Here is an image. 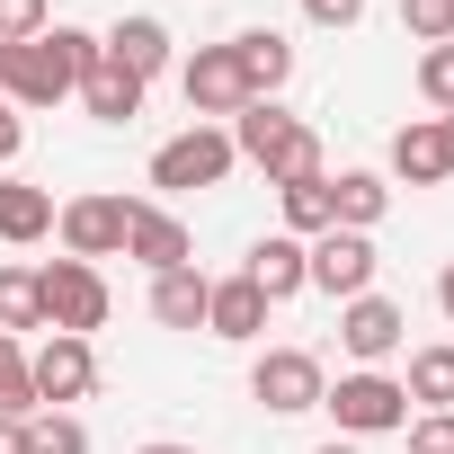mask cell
<instances>
[{
    "label": "cell",
    "mask_w": 454,
    "mask_h": 454,
    "mask_svg": "<svg viewBox=\"0 0 454 454\" xmlns=\"http://www.w3.org/2000/svg\"><path fill=\"white\" fill-rule=\"evenodd\" d=\"M98 63V36L90 27H45L36 45H10L0 54V98L10 107H54L81 90V72Z\"/></svg>",
    "instance_id": "obj_1"
},
{
    "label": "cell",
    "mask_w": 454,
    "mask_h": 454,
    "mask_svg": "<svg viewBox=\"0 0 454 454\" xmlns=\"http://www.w3.org/2000/svg\"><path fill=\"white\" fill-rule=\"evenodd\" d=\"M232 152L250 160V169H268V187H294V178H330V160H321V134L303 125V116H286L277 98H250L232 125Z\"/></svg>",
    "instance_id": "obj_2"
},
{
    "label": "cell",
    "mask_w": 454,
    "mask_h": 454,
    "mask_svg": "<svg viewBox=\"0 0 454 454\" xmlns=\"http://www.w3.org/2000/svg\"><path fill=\"white\" fill-rule=\"evenodd\" d=\"M321 410L339 419V436H401V427H410V392H401V374H383V365L339 374V383L321 392Z\"/></svg>",
    "instance_id": "obj_3"
},
{
    "label": "cell",
    "mask_w": 454,
    "mask_h": 454,
    "mask_svg": "<svg viewBox=\"0 0 454 454\" xmlns=\"http://www.w3.org/2000/svg\"><path fill=\"white\" fill-rule=\"evenodd\" d=\"M36 303H45V330L90 339V330L107 321V277H98L90 259H45V268H36Z\"/></svg>",
    "instance_id": "obj_4"
},
{
    "label": "cell",
    "mask_w": 454,
    "mask_h": 454,
    "mask_svg": "<svg viewBox=\"0 0 454 454\" xmlns=\"http://www.w3.org/2000/svg\"><path fill=\"white\" fill-rule=\"evenodd\" d=\"M232 134H223V125H187V134H169L160 152H152V187L160 196H187V187H223V178H232Z\"/></svg>",
    "instance_id": "obj_5"
},
{
    "label": "cell",
    "mask_w": 454,
    "mask_h": 454,
    "mask_svg": "<svg viewBox=\"0 0 454 454\" xmlns=\"http://www.w3.org/2000/svg\"><path fill=\"white\" fill-rule=\"evenodd\" d=\"M374 232H339V223H330V232L321 241H303V286L312 294H330V303H356V294H374Z\"/></svg>",
    "instance_id": "obj_6"
},
{
    "label": "cell",
    "mask_w": 454,
    "mask_h": 454,
    "mask_svg": "<svg viewBox=\"0 0 454 454\" xmlns=\"http://www.w3.org/2000/svg\"><path fill=\"white\" fill-rule=\"evenodd\" d=\"M321 392H330V374H321L312 348H268V356L250 365V401H259L268 419H303V410H321Z\"/></svg>",
    "instance_id": "obj_7"
},
{
    "label": "cell",
    "mask_w": 454,
    "mask_h": 454,
    "mask_svg": "<svg viewBox=\"0 0 454 454\" xmlns=\"http://www.w3.org/2000/svg\"><path fill=\"white\" fill-rule=\"evenodd\" d=\"M178 90H187V116H196V125H232V116L250 107V81H241L232 45H196V54L178 63Z\"/></svg>",
    "instance_id": "obj_8"
},
{
    "label": "cell",
    "mask_w": 454,
    "mask_h": 454,
    "mask_svg": "<svg viewBox=\"0 0 454 454\" xmlns=\"http://www.w3.org/2000/svg\"><path fill=\"white\" fill-rule=\"evenodd\" d=\"M125 214H134V196H72V205H54V241H63V259H116L125 250Z\"/></svg>",
    "instance_id": "obj_9"
},
{
    "label": "cell",
    "mask_w": 454,
    "mask_h": 454,
    "mask_svg": "<svg viewBox=\"0 0 454 454\" xmlns=\"http://www.w3.org/2000/svg\"><path fill=\"white\" fill-rule=\"evenodd\" d=\"M27 383H36V410H63V401H90V383H98V348L90 339H45L36 356H27Z\"/></svg>",
    "instance_id": "obj_10"
},
{
    "label": "cell",
    "mask_w": 454,
    "mask_h": 454,
    "mask_svg": "<svg viewBox=\"0 0 454 454\" xmlns=\"http://www.w3.org/2000/svg\"><path fill=\"white\" fill-rule=\"evenodd\" d=\"M401 339H410V312H401L392 294H356V303H339V348H348L356 365H383Z\"/></svg>",
    "instance_id": "obj_11"
},
{
    "label": "cell",
    "mask_w": 454,
    "mask_h": 454,
    "mask_svg": "<svg viewBox=\"0 0 454 454\" xmlns=\"http://www.w3.org/2000/svg\"><path fill=\"white\" fill-rule=\"evenodd\" d=\"M268 312H277V303H268L250 277H214V294H205V330L232 339V348H250V339L268 330Z\"/></svg>",
    "instance_id": "obj_12"
},
{
    "label": "cell",
    "mask_w": 454,
    "mask_h": 454,
    "mask_svg": "<svg viewBox=\"0 0 454 454\" xmlns=\"http://www.w3.org/2000/svg\"><path fill=\"white\" fill-rule=\"evenodd\" d=\"M187 250H196V241H187L178 214H160V205H134V214H125V259H143L152 277H160V268H187Z\"/></svg>",
    "instance_id": "obj_13"
},
{
    "label": "cell",
    "mask_w": 454,
    "mask_h": 454,
    "mask_svg": "<svg viewBox=\"0 0 454 454\" xmlns=\"http://www.w3.org/2000/svg\"><path fill=\"white\" fill-rule=\"evenodd\" d=\"M98 45H107V63H116V72H134L143 90L169 72V27H160V19H116Z\"/></svg>",
    "instance_id": "obj_14"
},
{
    "label": "cell",
    "mask_w": 454,
    "mask_h": 454,
    "mask_svg": "<svg viewBox=\"0 0 454 454\" xmlns=\"http://www.w3.org/2000/svg\"><path fill=\"white\" fill-rule=\"evenodd\" d=\"M383 214H392V178L383 169H339L330 178V223L339 232H374Z\"/></svg>",
    "instance_id": "obj_15"
},
{
    "label": "cell",
    "mask_w": 454,
    "mask_h": 454,
    "mask_svg": "<svg viewBox=\"0 0 454 454\" xmlns=\"http://www.w3.org/2000/svg\"><path fill=\"white\" fill-rule=\"evenodd\" d=\"M232 63H241L250 98H277V90L294 81V45H286L277 27H241V36H232Z\"/></svg>",
    "instance_id": "obj_16"
},
{
    "label": "cell",
    "mask_w": 454,
    "mask_h": 454,
    "mask_svg": "<svg viewBox=\"0 0 454 454\" xmlns=\"http://www.w3.org/2000/svg\"><path fill=\"white\" fill-rule=\"evenodd\" d=\"M72 98H81L98 125H134V116H143V81H134V72H116V63H107V45H98V63L81 72V90H72Z\"/></svg>",
    "instance_id": "obj_17"
},
{
    "label": "cell",
    "mask_w": 454,
    "mask_h": 454,
    "mask_svg": "<svg viewBox=\"0 0 454 454\" xmlns=\"http://www.w3.org/2000/svg\"><path fill=\"white\" fill-rule=\"evenodd\" d=\"M392 178H401V187H445V178H454V169H445L436 116H410V125L392 134Z\"/></svg>",
    "instance_id": "obj_18"
},
{
    "label": "cell",
    "mask_w": 454,
    "mask_h": 454,
    "mask_svg": "<svg viewBox=\"0 0 454 454\" xmlns=\"http://www.w3.org/2000/svg\"><path fill=\"white\" fill-rule=\"evenodd\" d=\"M205 294H214V277L187 259V268H160L152 277V321L160 330H205Z\"/></svg>",
    "instance_id": "obj_19"
},
{
    "label": "cell",
    "mask_w": 454,
    "mask_h": 454,
    "mask_svg": "<svg viewBox=\"0 0 454 454\" xmlns=\"http://www.w3.org/2000/svg\"><path fill=\"white\" fill-rule=\"evenodd\" d=\"M268 303H294L303 294V241L294 232H268V241H250V268H241Z\"/></svg>",
    "instance_id": "obj_20"
},
{
    "label": "cell",
    "mask_w": 454,
    "mask_h": 454,
    "mask_svg": "<svg viewBox=\"0 0 454 454\" xmlns=\"http://www.w3.org/2000/svg\"><path fill=\"white\" fill-rule=\"evenodd\" d=\"M45 232H54V196L27 187V178H0V241L27 250V241H45Z\"/></svg>",
    "instance_id": "obj_21"
},
{
    "label": "cell",
    "mask_w": 454,
    "mask_h": 454,
    "mask_svg": "<svg viewBox=\"0 0 454 454\" xmlns=\"http://www.w3.org/2000/svg\"><path fill=\"white\" fill-rule=\"evenodd\" d=\"M277 205H286V232L294 241H321L330 232V178H294V187H277Z\"/></svg>",
    "instance_id": "obj_22"
},
{
    "label": "cell",
    "mask_w": 454,
    "mask_h": 454,
    "mask_svg": "<svg viewBox=\"0 0 454 454\" xmlns=\"http://www.w3.org/2000/svg\"><path fill=\"white\" fill-rule=\"evenodd\" d=\"M401 392H410V401H427V410H454V348H419Z\"/></svg>",
    "instance_id": "obj_23"
},
{
    "label": "cell",
    "mask_w": 454,
    "mask_h": 454,
    "mask_svg": "<svg viewBox=\"0 0 454 454\" xmlns=\"http://www.w3.org/2000/svg\"><path fill=\"white\" fill-rule=\"evenodd\" d=\"M0 330H45V303H36V268H0Z\"/></svg>",
    "instance_id": "obj_24"
},
{
    "label": "cell",
    "mask_w": 454,
    "mask_h": 454,
    "mask_svg": "<svg viewBox=\"0 0 454 454\" xmlns=\"http://www.w3.org/2000/svg\"><path fill=\"white\" fill-rule=\"evenodd\" d=\"M0 419H36V383H27V348L0 330Z\"/></svg>",
    "instance_id": "obj_25"
},
{
    "label": "cell",
    "mask_w": 454,
    "mask_h": 454,
    "mask_svg": "<svg viewBox=\"0 0 454 454\" xmlns=\"http://www.w3.org/2000/svg\"><path fill=\"white\" fill-rule=\"evenodd\" d=\"M27 454H90V427L72 410H45V419H27Z\"/></svg>",
    "instance_id": "obj_26"
},
{
    "label": "cell",
    "mask_w": 454,
    "mask_h": 454,
    "mask_svg": "<svg viewBox=\"0 0 454 454\" xmlns=\"http://www.w3.org/2000/svg\"><path fill=\"white\" fill-rule=\"evenodd\" d=\"M419 98H427L436 116H454V45H427V54H419Z\"/></svg>",
    "instance_id": "obj_27"
},
{
    "label": "cell",
    "mask_w": 454,
    "mask_h": 454,
    "mask_svg": "<svg viewBox=\"0 0 454 454\" xmlns=\"http://www.w3.org/2000/svg\"><path fill=\"white\" fill-rule=\"evenodd\" d=\"M401 27L419 45H454V0H401Z\"/></svg>",
    "instance_id": "obj_28"
},
{
    "label": "cell",
    "mask_w": 454,
    "mask_h": 454,
    "mask_svg": "<svg viewBox=\"0 0 454 454\" xmlns=\"http://www.w3.org/2000/svg\"><path fill=\"white\" fill-rule=\"evenodd\" d=\"M45 27H54L45 0H0V45H36Z\"/></svg>",
    "instance_id": "obj_29"
},
{
    "label": "cell",
    "mask_w": 454,
    "mask_h": 454,
    "mask_svg": "<svg viewBox=\"0 0 454 454\" xmlns=\"http://www.w3.org/2000/svg\"><path fill=\"white\" fill-rule=\"evenodd\" d=\"M401 436H410V454H454V410H419Z\"/></svg>",
    "instance_id": "obj_30"
},
{
    "label": "cell",
    "mask_w": 454,
    "mask_h": 454,
    "mask_svg": "<svg viewBox=\"0 0 454 454\" xmlns=\"http://www.w3.org/2000/svg\"><path fill=\"white\" fill-rule=\"evenodd\" d=\"M303 19H312V27H356L365 0H303Z\"/></svg>",
    "instance_id": "obj_31"
},
{
    "label": "cell",
    "mask_w": 454,
    "mask_h": 454,
    "mask_svg": "<svg viewBox=\"0 0 454 454\" xmlns=\"http://www.w3.org/2000/svg\"><path fill=\"white\" fill-rule=\"evenodd\" d=\"M19 143H27V125H19V107H10V98H0V169L19 160Z\"/></svg>",
    "instance_id": "obj_32"
},
{
    "label": "cell",
    "mask_w": 454,
    "mask_h": 454,
    "mask_svg": "<svg viewBox=\"0 0 454 454\" xmlns=\"http://www.w3.org/2000/svg\"><path fill=\"white\" fill-rule=\"evenodd\" d=\"M0 454H27V419H0Z\"/></svg>",
    "instance_id": "obj_33"
},
{
    "label": "cell",
    "mask_w": 454,
    "mask_h": 454,
    "mask_svg": "<svg viewBox=\"0 0 454 454\" xmlns=\"http://www.w3.org/2000/svg\"><path fill=\"white\" fill-rule=\"evenodd\" d=\"M436 312L454 321V259H445V277H436Z\"/></svg>",
    "instance_id": "obj_34"
},
{
    "label": "cell",
    "mask_w": 454,
    "mask_h": 454,
    "mask_svg": "<svg viewBox=\"0 0 454 454\" xmlns=\"http://www.w3.org/2000/svg\"><path fill=\"white\" fill-rule=\"evenodd\" d=\"M436 134H445V169H454V116H436Z\"/></svg>",
    "instance_id": "obj_35"
},
{
    "label": "cell",
    "mask_w": 454,
    "mask_h": 454,
    "mask_svg": "<svg viewBox=\"0 0 454 454\" xmlns=\"http://www.w3.org/2000/svg\"><path fill=\"white\" fill-rule=\"evenodd\" d=\"M312 454H365V445H348V436H330V445H312Z\"/></svg>",
    "instance_id": "obj_36"
},
{
    "label": "cell",
    "mask_w": 454,
    "mask_h": 454,
    "mask_svg": "<svg viewBox=\"0 0 454 454\" xmlns=\"http://www.w3.org/2000/svg\"><path fill=\"white\" fill-rule=\"evenodd\" d=\"M143 454H196V445H143Z\"/></svg>",
    "instance_id": "obj_37"
},
{
    "label": "cell",
    "mask_w": 454,
    "mask_h": 454,
    "mask_svg": "<svg viewBox=\"0 0 454 454\" xmlns=\"http://www.w3.org/2000/svg\"><path fill=\"white\" fill-rule=\"evenodd\" d=\"M0 54H10V45H0Z\"/></svg>",
    "instance_id": "obj_38"
}]
</instances>
